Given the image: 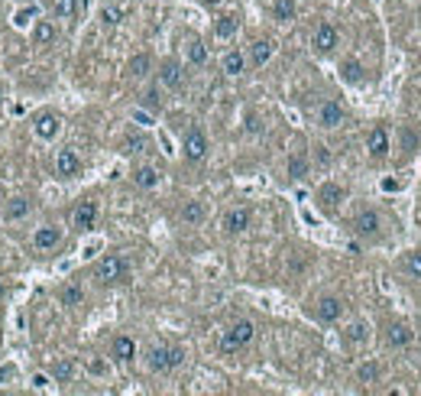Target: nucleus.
I'll return each instance as SVG.
<instances>
[{"label": "nucleus", "instance_id": "obj_1", "mask_svg": "<svg viewBox=\"0 0 421 396\" xmlns=\"http://www.w3.org/2000/svg\"><path fill=\"white\" fill-rule=\"evenodd\" d=\"M127 276H130V264H127V257H120V254L101 257L97 266H94V280H97L101 286L127 283Z\"/></svg>", "mask_w": 421, "mask_h": 396}, {"label": "nucleus", "instance_id": "obj_2", "mask_svg": "<svg viewBox=\"0 0 421 396\" xmlns=\"http://www.w3.org/2000/svg\"><path fill=\"white\" fill-rule=\"evenodd\" d=\"M253 338H256V325H253L250 319H240L221 335V344H217V348H221V354H237V351H244Z\"/></svg>", "mask_w": 421, "mask_h": 396}, {"label": "nucleus", "instance_id": "obj_3", "mask_svg": "<svg viewBox=\"0 0 421 396\" xmlns=\"http://www.w3.org/2000/svg\"><path fill=\"white\" fill-rule=\"evenodd\" d=\"M182 360H185V351L175 348V344H156V348H150V354H146V364H150L152 374H168V370H175Z\"/></svg>", "mask_w": 421, "mask_h": 396}, {"label": "nucleus", "instance_id": "obj_4", "mask_svg": "<svg viewBox=\"0 0 421 396\" xmlns=\"http://www.w3.org/2000/svg\"><path fill=\"white\" fill-rule=\"evenodd\" d=\"M337 43H340V33H337L334 23H321V26L315 29V36H311V46H315L318 56H331L337 49Z\"/></svg>", "mask_w": 421, "mask_h": 396}, {"label": "nucleus", "instance_id": "obj_5", "mask_svg": "<svg viewBox=\"0 0 421 396\" xmlns=\"http://www.w3.org/2000/svg\"><path fill=\"white\" fill-rule=\"evenodd\" d=\"M182 150H185V160L188 162H201L207 156V137L201 127H191L185 133V143H182Z\"/></svg>", "mask_w": 421, "mask_h": 396}, {"label": "nucleus", "instance_id": "obj_6", "mask_svg": "<svg viewBox=\"0 0 421 396\" xmlns=\"http://www.w3.org/2000/svg\"><path fill=\"white\" fill-rule=\"evenodd\" d=\"M58 130H62V117H58L56 111L36 114V121H33V133H36L39 140H56Z\"/></svg>", "mask_w": 421, "mask_h": 396}, {"label": "nucleus", "instance_id": "obj_7", "mask_svg": "<svg viewBox=\"0 0 421 396\" xmlns=\"http://www.w3.org/2000/svg\"><path fill=\"white\" fill-rule=\"evenodd\" d=\"M94 221H97V201H94V198L78 201L75 211H72V227H75V231H91Z\"/></svg>", "mask_w": 421, "mask_h": 396}, {"label": "nucleus", "instance_id": "obj_8", "mask_svg": "<svg viewBox=\"0 0 421 396\" xmlns=\"http://www.w3.org/2000/svg\"><path fill=\"white\" fill-rule=\"evenodd\" d=\"M379 227H383V218H379V211H373V208H363V211H356L354 231H356L360 237H376V234H379Z\"/></svg>", "mask_w": 421, "mask_h": 396}, {"label": "nucleus", "instance_id": "obj_9", "mask_svg": "<svg viewBox=\"0 0 421 396\" xmlns=\"http://www.w3.org/2000/svg\"><path fill=\"white\" fill-rule=\"evenodd\" d=\"M185 85V72H182V66H178L175 59H166L159 66V88H166V91H178V88Z\"/></svg>", "mask_w": 421, "mask_h": 396}, {"label": "nucleus", "instance_id": "obj_10", "mask_svg": "<svg viewBox=\"0 0 421 396\" xmlns=\"http://www.w3.org/2000/svg\"><path fill=\"white\" fill-rule=\"evenodd\" d=\"M58 244H62V227H56V224L36 227V234H33V247H36L39 254H46V250H56Z\"/></svg>", "mask_w": 421, "mask_h": 396}, {"label": "nucleus", "instance_id": "obj_11", "mask_svg": "<svg viewBox=\"0 0 421 396\" xmlns=\"http://www.w3.org/2000/svg\"><path fill=\"white\" fill-rule=\"evenodd\" d=\"M56 172H58V179H75L78 172H81V160H78V153L72 150V146L58 150V156H56Z\"/></svg>", "mask_w": 421, "mask_h": 396}, {"label": "nucleus", "instance_id": "obj_12", "mask_svg": "<svg viewBox=\"0 0 421 396\" xmlns=\"http://www.w3.org/2000/svg\"><path fill=\"white\" fill-rule=\"evenodd\" d=\"M250 221H253L250 208H230V211L224 215V234H230V237L244 234L246 227H250Z\"/></svg>", "mask_w": 421, "mask_h": 396}, {"label": "nucleus", "instance_id": "obj_13", "mask_svg": "<svg viewBox=\"0 0 421 396\" xmlns=\"http://www.w3.org/2000/svg\"><path fill=\"white\" fill-rule=\"evenodd\" d=\"M315 315H318L324 325H334V321H340V315H344V302L337 299V296H321L318 305H315Z\"/></svg>", "mask_w": 421, "mask_h": 396}, {"label": "nucleus", "instance_id": "obj_14", "mask_svg": "<svg viewBox=\"0 0 421 396\" xmlns=\"http://www.w3.org/2000/svg\"><path fill=\"white\" fill-rule=\"evenodd\" d=\"M366 150H370L373 160H386V156H389V130H386L383 123L370 130V137H366Z\"/></svg>", "mask_w": 421, "mask_h": 396}, {"label": "nucleus", "instance_id": "obj_15", "mask_svg": "<svg viewBox=\"0 0 421 396\" xmlns=\"http://www.w3.org/2000/svg\"><path fill=\"white\" fill-rule=\"evenodd\" d=\"M344 117H347V111H344V104H340V101H324V104H321L318 123L324 127V130H334V127H340V123H344Z\"/></svg>", "mask_w": 421, "mask_h": 396}, {"label": "nucleus", "instance_id": "obj_16", "mask_svg": "<svg viewBox=\"0 0 421 396\" xmlns=\"http://www.w3.org/2000/svg\"><path fill=\"white\" fill-rule=\"evenodd\" d=\"M347 198V189L344 185H337V182H324L318 189V205L328 208V211H334V208H340V201Z\"/></svg>", "mask_w": 421, "mask_h": 396}, {"label": "nucleus", "instance_id": "obj_17", "mask_svg": "<svg viewBox=\"0 0 421 396\" xmlns=\"http://www.w3.org/2000/svg\"><path fill=\"white\" fill-rule=\"evenodd\" d=\"M111 358L117 360V364H130V360L136 358V341H133L130 335H117L111 344Z\"/></svg>", "mask_w": 421, "mask_h": 396}, {"label": "nucleus", "instance_id": "obj_18", "mask_svg": "<svg viewBox=\"0 0 421 396\" xmlns=\"http://www.w3.org/2000/svg\"><path fill=\"white\" fill-rule=\"evenodd\" d=\"M386 341H389L392 348H408V344L415 341L412 325H408V321H392L389 331H386Z\"/></svg>", "mask_w": 421, "mask_h": 396}, {"label": "nucleus", "instance_id": "obj_19", "mask_svg": "<svg viewBox=\"0 0 421 396\" xmlns=\"http://www.w3.org/2000/svg\"><path fill=\"white\" fill-rule=\"evenodd\" d=\"M29 36H33V46H52L56 36H58V29H56L52 20H36V26H33Z\"/></svg>", "mask_w": 421, "mask_h": 396}, {"label": "nucleus", "instance_id": "obj_20", "mask_svg": "<svg viewBox=\"0 0 421 396\" xmlns=\"http://www.w3.org/2000/svg\"><path fill=\"white\" fill-rule=\"evenodd\" d=\"M272 52H276V43H272V39H256L250 46V66L262 68L272 59Z\"/></svg>", "mask_w": 421, "mask_h": 396}, {"label": "nucleus", "instance_id": "obj_21", "mask_svg": "<svg viewBox=\"0 0 421 396\" xmlns=\"http://www.w3.org/2000/svg\"><path fill=\"white\" fill-rule=\"evenodd\" d=\"M237 29H240V17H237V13H224V17L214 20V36L217 39H234Z\"/></svg>", "mask_w": 421, "mask_h": 396}, {"label": "nucleus", "instance_id": "obj_22", "mask_svg": "<svg viewBox=\"0 0 421 396\" xmlns=\"http://www.w3.org/2000/svg\"><path fill=\"white\" fill-rule=\"evenodd\" d=\"M205 218H207V208L201 205V201H195V198L182 205V221H185V224L198 227V224H205Z\"/></svg>", "mask_w": 421, "mask_h": 396}, {"label": "nucleus", "instance_id": "obj_23", "mask_svg": "<svg viewBox=\"0 0 421 396\" xmlns=\"http://www.w3.org/2000/svg\"><path fill=\"white\" fill-rule=\"evenodd\" d=\"M221 68H224V75L237 78V75H244V68H246V56L240 52V49H230L224 56V62H221Z\"/></svg>", "mask_w": 421, "mask_h": 396}, {"label": "nucleus", "instance_id": "obj_24", "mask_svg": "<svg viewBox=\"0 0 421 396\" xmlns=\"http://www.w3.org/2000/svg\"><path fill=\"white\" fill-rule=\"evenodd\" d=\"M133 182H136L140 189H156V185H159V169H156V166H136V169H133Z\"/></svg>", "mask_w": 421, "mask_h": 396}, {"label": "nucleus", "instance_id": "obj_25", "mask_svg": "<svg viewBox=\"0 0 421 396\" xmlns=\"http://www.w3.org/2000/svg\"><path fill=\"white\" fill-rule=\"evenodd\" d=\"M366 338H370V325L366 321H350L344 328V341L354 348V344H366Z\"/></svg>", "mask_w": 421, "mask_h": 396}, {"label": "nucleus", "instance_id": "obj_26", "mask_svg": "<svg viewBox=\"0 0 421 396\" xmlns=\"http://www.w3.org/2000/svg\"><path fill=\"white\" fill-rule=\"evenodd\" d=\"M29 208H33V205H29V198H23V195L10 198L7 208H3V218H7V221H23V218L29 215Z\"/></svg>", "mask_w": 421, "mask_h": 396}, {"label": "nucleus", "instance_id": "obj_27", "mask_svg": "<svg viewBox=\"0 0 421 396\" xmlns=\"http://www.w3.org/2000/svg\"><path fill=\"white\" fill-rule=\"evenodd\" d=\"M185 56H188V62H191V66H195V68L207 66V46H205V43H201V39H188Z\"/></svg>", "mask_w": 421, "mask_h": 396}, {"label": "nucleus", "instance_id": "obj_28", "mask_svg": "<svg viewBox=\"0 0 421 396\" xmlns=\"http://www.w3.org/2000/svg\"><path fill=\"white\" fill-rule=\"evenodd\" d=\"M379 377H383V364H376V360H363V364L356 367V380H360V383H376Z\"/></svg>", "mask_w": 421, "mask_h": 396}, {"label": "nucleus", "instance_id": "obj_29", "mask_svg": "<svg viewBox=\"0 0 421 396\" xmlns=\"http://www.w3.org/2000/svg\"><path fill=\"white\" fill-rule=\"evenodd\" d=\"M152 68V59L146 56V52H140V56L130 59V66H127V72H130V78H146Z\"/></svg>", "mask_w": 421, "mask_h": 396}, {"label": "nucleus", "instance_id": "obj_30", "mask_svg": "<svg viewBox=\"0 0 421 396\" xmlns=\"http://www.w3.org/2000/svg\"><path fill=\"white\" fill-rule=\"evenodd\" d=\"M340 78H344L347 85H360L363 82V66L354 62V59H347L344 66H340Z\"/></svg>", "mask_w": 421, "mask_h": 396}, {"label": "nucleus", "instance_id": "obj_31", "mask_svg": "<svg viewBox=\"0 0 421 396\" xmlns=\"http://www.w3.org/2000/svg\"><path fill=\"white\" fill-rule=\"evenodd\" d=\"M52 13H56V20H75L78 0H52Z\"/></svg>", "mask_w": 421, "mask_h": 396}, {"label": "nucleus", "instance_id": "obj_32", "mask_svg": "<svg viewBox=\"0 0 421 396\" xmlns=\"http://www.w3.org/2000/svg\"><path fill=\"white\" fill-rule=\"evenodd\" d=\"M305 176H308V156H305V153H295V156H292L289 160V179H305Z\"/></svg>", "mask_w": 421, "mask_h": 396}, {"label": "nucleus", "instance_id": "obj_33", "mask_svg": "<svg viewBox=\"0 0 421 396\" xmlns=\"http://www.w3.org/2000/svg\"><path fill=\"white\" fill-rule=\"evenodd\" d=\"M272 17L279 23H292L295 20V0H276L272 3Z\"/></svg>", "mask_w": 421, "mask_h": 396}, {"label": "nucleus", "instance_id": "obj_34", "mask_svg": "<svg viewBox=\"0 0 421 396\" xmlns=\"http://www.w3.org/2000/svg\"><path fill=\"white\" fill-rule=\"evenodd\" d=\"M58 299H62V305H81V302H84V289L78 283H68V286H62Z\"/></svg>", "mask_w": 421, "mask_h": 396}, {"label": "nucleus", "instance_id": "obj_35", "mask_svg": "<svg viewBox=\"0 0 421 396\" xmlns=\"http://www.w3.org/2000/svg\"><path fill=\"white\" fill-rule=\"evenodd\" d=\"M52 377H56V383H72L75 364H72V360H56V364H52Z\"/></svg>", "mask_w": 421, "mask_h": 396}, {"label": "nucleus", "instance_id": "obj_36", "mask_svg": "<svg viewBox=\"0 0 421 396\" xmlns=\"http://www.w3.org/2000/svg\"><path fill=\"white\" fill-rule=\"evenodd\" d=\"M402 270L412 276V280H421V250H412V254L402 257Z\"/></svg>", "mask_w": 421, "mask_h": 396}, {"label": "nucleus", "instance_id": "obj_37", "mask_svg": "<svg viewBox=\"0 0 421 396\" xmlns=\"http://www.w3.org/2000/svg\"><path fill=\"white\" fill-rule=\"evenodd\" d=\"M143 146H146V140H143L140 133H127L123 137V153H140Z\"/></svg>", "mask_w": 421, "mask_h": 396}, {"label": "nucleus", "instance_id": "obj_38", "mask_svg": "<svg viewBox=\"0 0 421 396\" xmlns=\"http://www.w3.org/2000/svg\"><path fill=\"white\" fill-rule=\"evenodd\" d=\"M143 107H150V111H159V107H162V91H159V88H150V91L143 95Z\"/></svg>", "mask_w": 421, "mask_h": 396}, {"label": "nucleus", "instance_id": "obj_39", "mask_svg": "<svg viewBox=\"0 0 421 396\" xmlns=\"http://www.w3.org/2000/svg\"><path fill=\"white\" fill-rule=\"evenodd\" d=\"M101 20H104V26H117V23H120V13H117V10H101Z\"/></svg>", "mask_w": 421, "mask_h": 396}, {"label": "nucleus", "instance_id": "obj_40", "mask_svg": "<svg viewBox=\"0 0 421 396\" xmlns=\"http://www.w3.org/2000/svg\"><path fill=\"white\" fill-rule=\"evenodd\" d=\"M315 160H318V166H328V162H331L328 146H315Z\"/></svg>", "mask_w": 421, "mask_h": 396}, {"label": "nucleus", "instance_id": "obj_41", "mask_svg": "<svg viewBox=\"0 0 421 396\" xmlns=\"http://www.w3.org/2000/svg\"><path fill=\"white\" fill-rule=\"evenodd\" d=\"M402 143H405V150L412 153L415 146H418V137H415V133H408V130H405V133H402Z\"/></svg>", "mask_w": 421, "mask_h": 396}, {"label": "nucleus", "instance_id": "obj_42", "mask_svg": "<svg viewBox=\"0 0 421 396\" xmlns=\"http://www.w3.org/2000/svg\"><path fill=\"white\" fill-rule=\"evenodd\" d=\"M246 130H250V133H260V130H262L260 117H246Z\"/></svg>", "mask_w": 421, "mask_h": 396}, {"label": "nucleus", "instance_id": "obj_43", "mask_svg": "<svg viewBox=\"0 0 421 396\" xmlns=\"http://www.w3.org/2000/svg\"><path fill=\"white\" fill-rule=\"evenodd\" d=\"M201 3H205V7H221L224 0H201Z\"/></svg>", "mask_w": 421, "mask_h": 396}, {"label": "nucleus", "instance_id": "obj_44", "mask_svg": "<svg viewBox=\"0 0 421 396\" xmlns=\"http://www.w3.org/2000/svg\"><path fill=\"white\" fill-rule=\"evenodd\" d=\"M0 299H3V283H0Z\"/></svg>", "mask_w": 421, "mask_h": 396}]
</instances>
